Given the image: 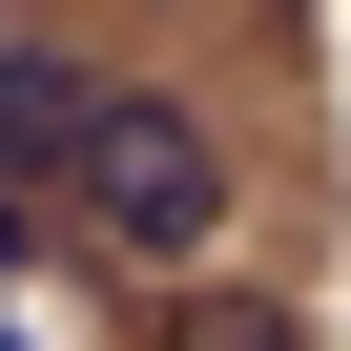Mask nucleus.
Segmentation results:
<instances>
[{"label": "nucleus", "instance_id": "nucleus-3", "mask_svg": "<svg viewBox=\"0 0 351 351\" xmlns=\"http://www.w3.org/2000/svg\"><path fill=\"white\" fill-rule=\"evenodd\" d=\"M145 351H310V310L248 289V269H165L145 289Z\"/></svg>", "mask_w": 351, "mask_h": 351}, {"label": "nucleus", "instance_id": "nucleus-1", "mask_svg": "<svg viewBox=\"0 0 351 351\" xmlns=\"http://www.w3.org/2000/svg\"><path fill=\"white\" fill-rule=\"evenodd\" d=\"M228 228H248L228 124H207L186 83H104V124L62 145V248L124 269V289H165V269H228Z\"/></svg>", "mask_w": 351, "mask_h": 351}, {"label": "nucleus", "instance_id": "nucleus-4", "mask_svg": "<svg viewBox=\"0 0 351 351\" xmlns=\"http://www.w3.org/2000/svg\"><path fill=\"white\" fill-rule=\"evenodd\" d=\"M0 351H42V330H21V310H0Z\"/></svg>", "mask_w": 351, "mask_h": 351}, {"label": "nucleus", "instance_id": "nucleus-2", "mask_svg": "<svg viewBox=\"0 0 351 351\" xmlns=\"http://www.w3.org/2000/svg\"><path fill=\"white\" fill-rule=\"evenodd\" d=\"M104 124V62L83 42H0V186H42L62 207V145Z\"/></svg>", "mask_w": 351, "mask_h": 351}]
</instances>
